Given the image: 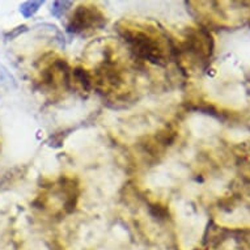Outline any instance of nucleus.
Masks as SVG:
<instances>
[{"instance_id":"1","label":"nucleus","mask_w":250,"mask_h":250,"mask_svg":"<svg viewBox=\"0 0 250 250\" xmlns=\"http://www.w3.org/2000/svg\"><path fill=\"white\" fill-rule=\"evenodd\" d=\"M119 34L127 42L136 57L151 62L153 64H164L167 62V55L160 37H157L151 30L146 32L143 29L127 25L125 28H119Z\"/></svg>"},{"instance_id":"2","label":"nucleus","mask_w":250,"mask_h":250,"mask_svg":"<svg viewBox=\"0 0 250 250\" xmlns=\"http://www.w3.org/2000/svg\"><path fill=\"white\" fill-rule=\"evenodd\" d=\"M104 24L105 16L99 8L93 5H80L71 17L70 22L67 25V30L70 33L79 34L92 28H101Z\"/></svg>"},{"instance_id":"3","label":"nucleus","mask_w":250,"mask_h":250,"mask_svg":"<svg viewBox=\"0 0 250 250\" xmlns=\"http://www.w3.org/2000/svg\"><path fill=\"white\" fill-rule=\"evenodd\" d=\"M185 50L202 59L209 58L213 51L212 36L205 29L191 30L185 40Z\"/></svg>"},{"instance_id":"4","label":"nucleus","mask_w":250,"mask_h":250,"mask_svg":"<svg viewBox=\"0 0 250 250\" xmlns=\"http://www.w3.org/2000/svg\"><path fill=\"white\" fill-rule=\"evenodd\" d=\"M43 4V1L38 0V1H25L20 5V13L25 19H29V17L34 16L36 13L38 12V9L41 8V5Z\"/></svg>"},{"instance_id":"5","label":"nucleus","mask_w":250,"mask_h":250,"mask_svg":"<svg viewBox=\"0 0 250 250\" xmlns=\"http://www.w3.org/2000/svg\"><path fill=\"white\" fill-rule=\"evenodd\" d=\"M0 85L7 86V88H15L16 86V79L8 71L7 67H4L0 63Z\"/></svg>"},{"instance_id":"6","label":"nucleus","mask_w":250,"mask_h":250,"mask_svg":"<svg viewBox=\"0 0 250 250\" xmlns=\"http://www.w3.org/2000/svg\"><path fill=\"white\" fill-rule=\"evenodd\" d=\"M72 5H74L72 1H55L53 4V7H51V15H53L54 17L59 19V17L63 16Z\"/></svg>"},{"instance_id":"7","label":"nucleus","mask_w":250,"mask_h":250,"mask_svg":"<svg viewBox=\"0 0 250 250\" xmlns=\"http://www.w3.org/2000/svg\"><path fill=\"white\" fill-rule=\"evenodd\" d=\"M26 30H28V26H26V25H21V26H17V28L12 29L9 33L5 34V38H7V40H13V38H16L19 34L24 33Z\"/></svg>"}]
</instances>
